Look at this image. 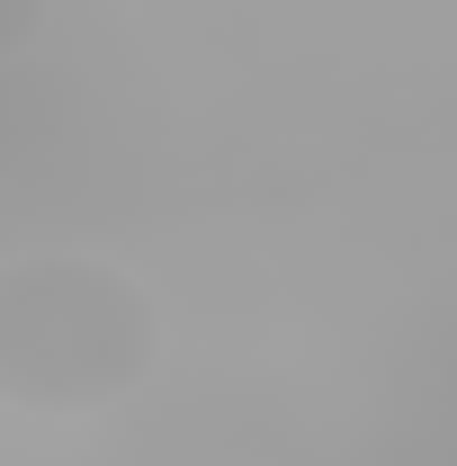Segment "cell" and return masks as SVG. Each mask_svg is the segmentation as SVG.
I'll list each match as a JSON object with an SVG mask.
<instances>
[{
  "mask_svg": "<svg viewBox=\"0 0 457 466\" xmlns=\"http://www.w3.org/2000/svg\"><path fill=\"white\" fill-rule=\"evenodd\" d=\"M162 359V305L135 269L90 251H36L0 269V404L99 412Z\"/></svg>",
  "mask_w": 457,
  "mask_h": 466,
  "instance_id": "1",
  "label": "cell"
},
{
  "mask_svg": "<svg viewBox=\"0 0 457 466\" xmlns=\"http://www.w3.org/2000/svg\"><path fill=\"white\" fill-rule=\"evenodd\" d=\"M46 18H55V0H0V63L27 55V46L46 36Z\"/></svg>",
  "mask_w": 457,
  "mask_h": 466,
  "instance_id": "2",
  "label": "cell"
}]
</instances>
